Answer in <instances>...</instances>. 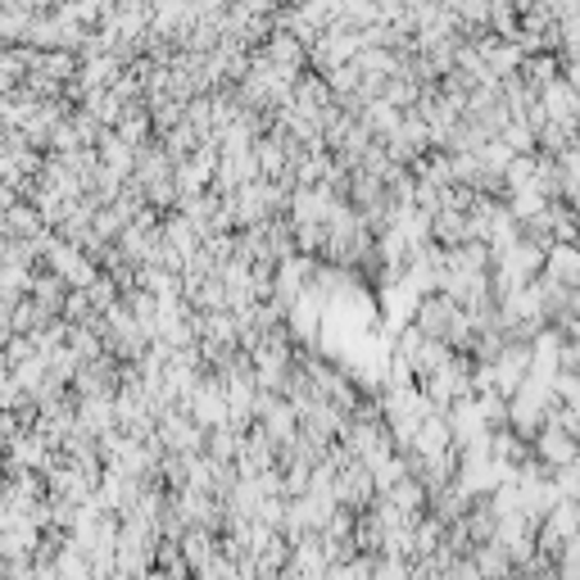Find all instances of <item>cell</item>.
Wrapping results in <instances>:
<instances>
[{
	"mask_svg": "<svg viewBox=\"0 0 580 580\" xmlns=\"http://www.w3.org/2000/svg\"><path fill=\"white\" fill-rule=\"evenodd\" d=\"M531 453H536V459L553 472V467H567V463H576V459H580V440H576V436H567L563 426L544 422L540 431L531 436Z\"/></svg>",
	"mask_w": 580,
	"mask_h": 580,
	"instance_id": "6da1fadb",
	"label": "cell"
},
{
	"mask_svg": "<svg viewBox=\"0 0 580 580\" xmlns=\"http://www.w3.org/2000/svg\"><path fill=\"white\" fill-rule=\"evenodd\" d=\"M540 105L553 123H571V128H580V95L571 91V82L563 78V73L549 87H540Z\"/></svg>",
	"mask_w": 580,
	"mask_h": 580,
	"instance_id": "7a4b0ae2",
	"label": "cell"
},
{
	"mask_svg": "<svg viewBox=\"0 0 580 580\" xmlns=\"http://www.w3.org/2000/svg\"><path fill=\"white\" fill-rule=\"evenodd\" d=\"M549 10L558 23H580V0H549Z\"/></svg>",
	"mask_w": 580,
	"mask_h": 580,
	"instance_id": "8992f818",
	"label": "cell"
},
{
	"mask_svg": "<svg viewBox=\"0 0 580 580\" xmlns=\"http://www.w3.org/2000/svg\"><path fill=\"white\" fill-rule=\"evenodd\" d=\"M499 137L508 141L513 155H531V150H536V128H531V123H526L521 114H513L508 123H503V132H499Z\"/></svg>",
	"mask_w": 580,
	"mask_h": 580,
	"instance_id": "277c9868",
	"label": "cell"
},
{
	"mask_svg": "<svg viewBox=\"0 0 580 580\" xmlns=\"http://www.w3.org/2000/svg\"><path fill=\"white\" fill-rule=\"evenodd\" d=\"M549 481H553V490H558V499H580V459L567 463V467H553Z\"/></svg>",
	"mask_w": 580,
	"mask_h": 580,
	"instance_id": "5b68a950",
	"label": "cell"
},
{
	"mask_svg": "<svg viewBox=\"0 0 580 580\" xmlns=\"http://www.w3.org/2000/svg\"><path fill=\"white\" fill-rule=\"evenodd\" d=\"M544 276H553V282L563 286H580V241H553L544 249Z\"/></svg>",
	"mask_w": 580,
	"mask_h": 580,
	"instance_id": "3957f363",
	"label": "cell"
},
{
	"mask_svg": "<svg viewBox=\"0 0 580 580\" xmlns=\"http://www.w3.org/2000/svg\"><path fill=\"white\" fill-rule=\"evenodd\" d=\"M563 78L571 82V91L580 95V64H563Z\"/></svg>",
	"mask_w": 580,
	"mask_h": 580,
	"instance_id": "52a82bcc",
	"label": "cell"
}]
</instances>
